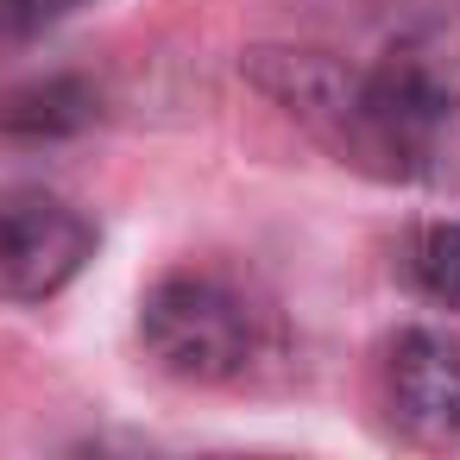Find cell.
<instances>
[{
	"mask_svg": "<svg viewBox=\"0 0 460 460\" xmlns=\"http://www.w3.org/2000/svg\"><path fill=\"white\" fill-rule=\"evenodd\" d=\"M240 70L334 164L372 183L460 190V95L441 89L416 58H385L372 70H353L334 51L265 45L246 51Z\"/></svg>",
	"mask_w": 460,
	"mask_h": 460,
	"instance_id": "obj_1",
	"label": "cell"
},
{
	"mask_svg": "<svg viewBox=\"0 0 460 460\" xmlns=\"http://www.w3.org/2000/svg\"><path fill=\"white\" fill-rule=\"evenodd\" d=\"M146 353L183 385H246L278 353L271 309L227 271H171L139 303Z\"/></svg>",
	"mask_w": 460,
	"mask_h": 460,
	"instance_id": "obj_2",
	"label": "cell"
},
{
	"mask_svg": "<svg viewBox=\"0 0 460 460\" xmlns=\"http://www.w3.org/2000/svg\"><path fill=\"white\" fill-rule=\"evenodd\" d=\"M95 252V227L76 202L20 183L0 190V303H45L58 296Z\"/></svg>",
	"mask_w": 460,
	"mask_h": 460,
	"instance_id": "obj_3",
	"label": "cell"
},
{
	"mask_svg": "<svg viewBox=\"0 0 460 460\" xmlns=\"http://www.w3.org/2000/svg\"><path fill=\"white\" fill-rule=\"evenodd\" d=\"M385 410L422 447H460V341L403 328L385 347Z\"/></svg>",
	"mask_w": 460,
	"mask_h": 460,
	"instance_id": "obj_4",
	"label": "cell"
},
{
	"mask_svg": "<svg viewBox=\"0 0 460 460\" xmlns=\"http://www.w3.org/2000/svg\"><path fill=\"white\" fill-rule=\"evenodd\" d=\"M89 114H95V95L83 83H70V76L39 83V89H20V95L0 102V127H7V133H32V139L39 133H70Z\"/></svg>",
	"mask_w": 460,
	"mask_h": 460,
	"instance_id": "obj_5",
	"label": "cell"
},
{
	"mask_svg": "<svg viewBox=\"0 0 460 460\" xmlns=\"http://www.w3.org/2000/svg\"><path fill=\"white\" fill-rule=\"evenodd\" d=\"M403 271H410V284H416L429 303L460 309V221L422 227V234L410 240V252H403Z\"/></svg>",
	"mask_w": 460,
	"mask_h": 460,
	"instance_id": "obj_6",
	"label": "cell"
},
{
	"mask_svg": "<svg viewBox=\"0 0 460 460\" xmlns=\"http://www.w3.org/2000/svg\"><path fill=\"white\" fill-rule=\"evenodd\" d=\"M58 0H0V39H26L51 20Z\"/></svg>",
	"mask_w": 460,
	"mask_h": 460,
	"instance_id": "obj_7",
	"label": "cell"
}]
</instances>
